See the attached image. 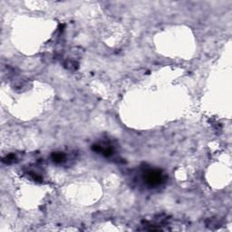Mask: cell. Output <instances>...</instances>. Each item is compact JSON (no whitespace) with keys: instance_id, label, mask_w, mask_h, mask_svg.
<instances>
[{"instance_id":"obj_1","label":"cell","mask_w":232,"mask_h":232,"mask_svg":"<svg viewBox=\"0 0 232 232\" xmlns=\"http://www.w3.org/2000/svg\"><path fill=\"white\" fill-rule=\"evenodd\" d=\"M144 181L149 186L155 187L163 181V175L159 170H147L144 172Z\"/></svg>"},{"instance_id":"obj_2","label":"cell","mask_w":232,"mask_h":232,"mask_svg":"<svg viewBox=\"0 0 232 232\" xmlns=\"http://www.w3.org/2000/svg\"><path fill=\"white\" fill-rule=\"evenodd\" d=\"M52 159H53V162H54L55 163H61L62 162H64L65 155L61 152H56L52 155Z\"/></svg>"},{"instance_id":"obj_3","label":"cell","mask_w":232,"mask_h":232,"mask_svg":"<svg viewBox=\"0 0 232 232\" xmlns=\"http://www.w3.org/2000/svg\"><path fill=\"white\" fill-rule=\"evenodd\" d=\"M14 161H16V157H14V155H13V154H10V155L7 156V157L3 160V162H4L8 163V164L14 162Z\"/></svg>"}]
</instances>
